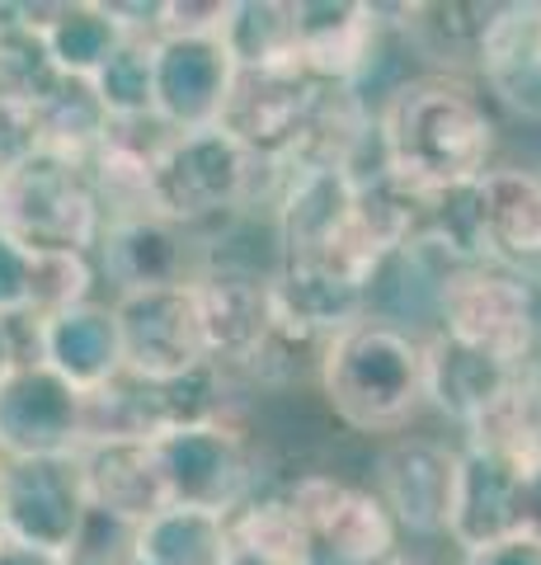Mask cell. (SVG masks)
<instances>
[{"label": "cell", "instance_id": "6da1fadb", "mask_svg": "<svg viewBox=\"0 0 541 565\" xmlns=\"http://www.w3.org/2000/svg\"><path fill=\"white\" fill-rule=\"evenodd\" d=\"M372 128L381 166L414 199L476 184L495 166V118L462 76L424 71L396 81Z\"/></svg>", "mask_w": 541, "mask_h": 565}, {"label": "cell", "instance_id": "7a4b0ae2", "mask_svg": "<svg viewBox=\"0 0 541 565\" xmlns=\"http://www.w3.org/2000/svg\"><path fill=\"white\" fill-rule=\"evenodd\" d=\"M316 386L344 429L400 434L424 405V340L387 316H363L321 344Z\"/></svg>", "mask_w": 541, "mask_h": 565}, {"label": "cell", "instance_id": "3957f363", "mask_svg": "<svg viewBox=\"0 0 541 565\" xmlns=\"http://www.w3.org/2000/svg\"><path fill=\"white\" fill-rule=\"evenodd\" d=\"M0 232L29 255H95L104 203L90 161L33 151L24 166L0 174Z\"/></svg>", "mask_w": 541, "mask_h": 565}, {"label": "cell", "instance_id": "277c9868", "mask_svg": "<svg viewBox=\"0 0 541 565\" xmlns=\"http://www.w3.org/2000/svg\"><path fill=\"white\" fill-rule=\"evenodd\" d=\"M264 174L269 180H283V170L246 156L221 128L174 132L165 141L161 161H155V170H151L155 217L174 222L180 232L240 217V212L255 207L269 193Z\"/></svg>", "mask_w": 541, "mask_h": 565}, {"label": "cell", "instance_id": "5b68a950", "mask_svg": "<svg viewBox=\"0 0 541 565\" xmlns=\"http://www.w3.org/2000/svg\"><path fill=\"white\" fill-rule=\"evenodd\" d=\"M439 334L509 367H532L541 349V278L509 264H470L433 292Z\"/></svg>", "mask_w": 541, "mask_h": 565}, {"label": "cell", "instance_id": "8992f818", "mask_svg": "<svg viewBox=\"0 0 541 565\" xmlns=\"http://www.w3.org/2000/svg\"><path fill=\"white\" fill-rule=\"evenodd\" d=\"M283 486L302 519V565H400V527L377 490L335 471H302Z\"/></svg>", "mask_w": 541, "mask_h": 565}, {"label": "cell", "instance_id": "52a82bcc", "mask_svg": "<svg viewBox=\"0 0 541 565\" xmlns=\"http://www.w3.org/2000/svg\"><path fill=\"white\" fill-rule=\"evenodd\" d=\"M198 307V330L207 344V363L217 373H246L264 363L269 344L278 340V302H273V269L246 259H198L188 278Z\"/></svg>", "mask_w": 541, "mask_h": 565}, {"label": "cell", "instance_id": "ba28073f", "mask_svg": "<svg viewBox=\"0 0 541 565\" xmlns=\"http://www.w3.org/2000/svg\"><path fill=\"white\" fill-rule=\"evenodd\" d=\"M151 444H155V462H161V476H165L170 504L231 519L259 490L255 448L246 429L231 419L174 424V429L155 434Z\"/></svg>", "mask_w": 541, "mask_h": 565}, {"label": "cell", "instance_id": "9c48e42d", "mask_svg": "<svg viewBox=\"0 0 541 565\" xmlns=\"http://www.w3.org/2000/svg\"><path fill=\"white\" fill-rule=\"evenodd\" d=\"M316 99H321V81H311L302 66L236 71L217 128L246 156L288 174L296 151H302Z\"/></svg>", "mask_w": 541, "mask_h": 565}, {"label": "cell", "instance_id": "30bf717a", "mask_svg": "<svg viewBox=\"0 0 541 565\" xmlns=\"http://www.w3.org/2000/svg\"><path fill=\"white\" fill-rule=\"evenodd\" d=\"M90 514L76 457H29L0 471V533L47 556H72Z\"/></svg>", "mask_w": 541, "mask_h": 565}, {"label": "cell", "instance_id": "8fae6325", "mask_svg": "<svg viewBox=\"0 0 541 565\" xmlns=\"http://www.w3.org/2000/svg\"><path fill=\"white\" fill-rule=\"evenodd\" d=\"M118 344H123V373L137 382H180L207 367V344L198 330V307L188 282L180 288H151L113 297Z\"/></svg>", "mask_w": 541, "mask_h": 565}, {"label": "cell", "instance_id": "7c38bea8", "mask_svg": "<svg viewBox=\"0 0 541 565\" xmlns=\"http://www.w3.org/2000/svg\"><path fill=\"white\" fill-rule=\"evenodd\" d=\"M85 448V396L43 363H20L0 382V462L76 457Z\"/></svg>", "mask_w": 541, "mask_h": 565}, {"label": "cell", "instance_id": "4fadbf2b", "mask_svg": "<svg viewBox=\"0 0 541 565\" xmlns=\"http://www.w3.org/2000/svg\"><path fill=\"white\" fill-rule=\"evenodd\" d=\"M452 481H457V448L424 434H396L377 452V500L387 504L400 537H447Z\"/></svg>", "mask_w": 541, "mask_h": 565}, {"label": "cell", "instance_id": "5bb4252c", "mask_svg": "<svg viewBox=\"0 0 541 565\" xmlns=\"http://www.w3.org/2000/svg\"><path fill=\"white\" fill-rule=\"evenodd\" d=\"M90 259L95 274L113 288V297L180 288L198 269L194 250H188V232H180L165 217H151V212H142V217H109Z\"/></svg>", "mask_w": 541, "mask_h": 565}, {"label": "cell", "instance_id": "9a60e30c", "mask_svg": "<svg viewBox=\"0 0 541 565\" xmlns=\"http://www.w3.org/2000/svg\"><path fill=\"white\" fill-rule=\"evenodd\" d=\"M296 14V66L311 81L354 85L381 47V10L368 0H292Z\"/></svg>", "mask_w": 541, "mask_h": 565}, {"label": "cell", "instance_id": "2e32d148", "mask_svg": "<svg viewBox=\"0 0 541 565\" xmlns=\"http://www.w3.org/2000/svg\"><path fill=\"white\" fill-rule=\"evenodd\" d=\"M236 81L221 39H155V118L170 132L217 128Z\"/></svg>", "mask_w": 541, "mask_h": 565}, {"label": "cell", "instance_id": "e0dca14e", "mask_svg": "<svg viewBox=\"0 0 541 565\" xmlns=\"http://www.w3.org/2000/svg\"><path fill=\"white\" fill-rule=\"evenodd\" d=\"M522 373L528 367H509L490 353L447 340L439 330L424 340V405H433L466 434H476L499 411Z\"/></svg>", "mask_w": 541, "mask_h": 565}, {"label": "cell", "instance_id": "ac0fdd59", "mask_svg": "<svg viewBox=\"0 0 541 565\" xmlns=\"http://www.w3.org/2000/svg\"><path fill=\"white\" fill-rule=\"evenodd\" d=\"M33 363L52 367L80 396L123 377V344L109 302H80L72 311L33 321Z\"/></svg>", "mask_w": 541, "mask_h": 565}, {"label": "cell", "instance_id": "d6986e66", "mask_svg": "<svg viewBox=\"0 0 541 565\" xmlns=\"http://www.w3.org/2000/svg\"><path fill=\"white\" fill-rule=\"evenodd\" d=\"M76 462H80L85 500L99 514L142 527L161 509H170V490L151 438H99V444H85L76 452Z\"/></svg>", "mask_w": 541, "mask_h": 565}, {"label": "cell", "instance_id": "ffe728a7", "mask_svg": "<svg viewBox=\"0 0 541 565\" xmlns=\"http://www.w3.org/2000/svg\"><path fill=\"white\" fill-rule=\"evenodd\" d=\"M518 462H522V457L485 448V444L457 448V481H452L447 537L462 546V556L513 537Z\"/></svg>", "mask_w": 541, "mask_h": 565}, {"label": "cell", "instance_id": "44dd1931", "mask_svg": "<svg viewBox=\"0 0 541 565\" xmlns=\"http://www.w3.org/2000/svg\"><path fill=\"white\" fill-rule=\"evenodd\" d=\"M20 24L33 29L47 47L57 76L95 81L99 66L113 57L128 29L113 20L109 0H57V6H20Z\"/></svg>", "mask_w": 541, "mask_h": 565}, {"label": "cell", "instance_id": "7402d4cb", "mask_svg": "<svg viewBox=\"0 0 541 565\" xmlns=\"http://www.w3.org/2000/svg\"><path fill=\"white\" fill-rule=\"evenodd\" d=\"M480 212L490 259L532 274L541 264V170L490 166L480 174Z\"/></svg>", "mask_w": 541, "mask_h": 565}, {"label": "cell", "instance_id": "603a6c76", "mask_svg": "<svg viewBox=\"0 0 541 565\" xmlns=\"http://www.w3.org/2000/svg\"><path fill=\"white\" fill-rule=\"evenodd\" d=\"M476 71L504 109L541 122V43H537V6H499Z\"/></svg>", "mask_w": 541, "mask_h": 565}, {"label": "cell", "instance_id": "cb8c5ba5", "mask_svg": "<svg viewBox=\"0 0 541 565\" xmlns=\"http://www.w3.org/2000/svg\"><path fill=\"white\" fill-rule=\"evenodd\" d=\"M499 6L485 0H424V6H400L396 29L439 76H457L462 66H476L485 33H490Z\"/></svg>", "mask_w": 541, "mask_h": 565}, {"label": "cell", "instance_id": "d4e9b609", "mask_svg": "<svg viewBox=\"0 0 541 565\" xmlns=\"http://www.w3.org/2000/svg\"><path fill=\"white\" fill-rule=\"evenodd\" d=\"M137 561L147 565H236L231 527L221 514L170 504L137 527Z\"/></svg>", "mask_w": 541, "mask_h": 565}, {"label": "cell", "instance_id": "484cf974", "mask_svg": "<svg viewBox=\"0 0 541 565\" xmlns=\"http://www.w3.org/2000/svg\"><path fill=\"white\" fill-rule=\"evenodd\" d=\"M221 47L236 71L296 66V14L292 0H231L221 24Z\"/></svg>", "mask_w": 541, "mask_h": 565}, {"label": "cell", "instance_id": "4316f807", "mask_svg": "<svg viewBox=\"0 0 541 565\" xmlns=\"http://www.w3.org/2000/svg\"><path fill=\"white\" fill-rule=\"evenodd\" d=\"M236 565H302V519L288 486H259L231 519Z\"/></svg>", "mask_w": 541, "mask_h": 565}, {"label": "cell", "instance_id": "83f0119b", "mask_svg": "<svg viewBox=\"0 0 541 565\" xmlns=\"http://www.w3.org/2000/svg\"><path fill=\"white\" fill-rule=\"evenodd\" d=\"M39 137H43V151H57V156H72V161H90L95 147L104 141V128H109V114L104 104L95 99L90 81H57L39 109Z\"/></svg>", "mask_w": 541, "mask_h": 565}, {"label": "cell", "instance_id": "f1b7e54d", "mask_svg": "<svg viewBox=\"0 0 541 565\" xmlns=\"http://www.w3.org/2000/svg\"><path fill=\"white\" fill-rule=\"evenodd\" d=\"M90 90L109 118H151L155 114V39L128 33L113 57L99 66Z\"/></svg>", "mask_w": 541, "mask_h": 565}, {"label": "cell", "instance_id": "f546056e", "mask_svg": "<svg viewBox=\"0 0 541 565\" xmlns=\"http://www.w3.org/2000/svg\"><path fill=\"white\" fill-rule=\"evenodd\" d=\"M57 66H52L43 39L14 20L0 33V104H20V109H39V104L57 90Z\"/></svg>", "mask_w": 541, "mask_h": 565}, {"label": "cell", "instance_id": "4dcf8cb0", "mask_svg": "<svg viewBox=\"0 0 541 565\" xmlns=\"http://www.w3.org/2000/svg\"><path fill=\"white\" fill-rule=\"evenodd\" d=\"M95 259L90 255H33V292H29V321L72 311L80 302H95Z\"/></svg>", "mask_w": 541, "mask_h": 565}, {"label": "cell", "instance_id": "1f68e13d", "mask_svg": "<svg viewBox=\"0 0 541 565\" xmlns=\"http://www.w3.org/2000/svg\"><path fill=\"white\" fill-rule=\"evenodd\" d=\"M231 0H155L151 39H221Z\"/></svg>", "mask_w": 541, "mask_h": 565}, {"label": "cell", "instance_id": "d6a6232c", "mask_svg": "<svg viewBox=\"0 0 541 565\" xmlns=\"http://www.w3.org/2000/svg\"><path fill=\"white\" fill-rule=\"evenodd\" d=\"M29 292H33V255L0 232V321L29 316Z\"/></svg>", "mask_w": 541, "mask_h": 565}, {"label": "cell", "instance_id": "836d02e7", "mask_svg": "<svg viewBox=\"0 0 541 565\" xmlns=\"http://www.w3.org/2000/svg\"><path fill=\"white\" fill-rule=\"evenodd\" d=\"M33 151H43L39 137V114L20 109V104H0V174L24 166Z\"/></svg>", "mask_w": 541, "mask_h": 565}, {"label": "cell", "instance_id": "e575fe53", "mask_svg": "<svg viewBox=\"0 0 541 565\" xmlns=\"http://www.w3.org/2000/svg\"><path fill=\"white\" fill-rule=\"evenodd\" d=\"M513 537L541 546V452L518 462V490H513Z\"/></svg>", "mask_w": 541, "mask_h": 565}, {"label": "cell", "instance_id": "d590c367", "mask_svg": "<svg viewBox=\"0 0 541 565\" xmlns=\"http://www.w3.org/2000/svg\"><path fill=\"white\" fill-rule=\"evenodd\" d=\"M20 363H33V321H0V382H6Z\"/></svg>", "mask_w": 541, "mask_h": 565}, {"label": "cell", "instance_id": "8d00e7d4", "mask_svg": "<svg viewBox=\"0 0 541 565\" xmlns=\"http://www.w3.org/2000/svg\"><path fill=\"white\" fill-rule=\"evenodd\" d=\"M462 565H541V546L532 542H495V546H480V552H466Z\"/></svg>", "mask_w": 541, "mask_h": 565}, {"label": "cell", "instance_id": "74e56055", "mask_svg": "<svg viewBox=\"0 0 541 565\" xmlns=\"http://www.w3.org/2000/svg\"><path fill=\"white\" fill-rule=\"evenodd\" d=\"M0 565H66L62 556H47V552H33V546H20L10 537H0Z\"/></svg>", "mask_w": 541, "mask_h": 565}, {"label": "cell", "instance_id": "f35d334b", "mask_svg": "<svg viewBox=\"0 0 541 565\" xmlns=\"http://www.w3.org/2000/svg\"><path fill=\"white\" fill-rule=\"evenodd\" d=\"M14 20H20V6H0V33H6Z\"/></svg>", "mask_w": 541, "mask_h": 565}, {"label": "cell", "instance_id": "ab89813d", "mask_svg": "<svg viewBox=\"0 0 541 565\" xmlns=\"http://www.w3.org/2000/svg\"><path fill=\"white\" fill-rule=\"evenodd\" d=\"M400 565H429V561H410V556H400Z\"/></svg>", "mask_w": 541, "mask_h": 565}, {"label": "cell", "instance_id": "60d3db41", "mask_svg": "<svg viewBox=\"0 0 541 565\" xmlns=\"http://www.w3.org/2000/svg\"><path fill=\"white\" fill-rule=\"evenodd\" d=\"M132 565H147V561H132Z\"/></svg>", "mask_w": 541, "mask_h": 565}, {"label": "cell", "instance_id": "b9f144b4", "mask_svg": "<svg viewBox=\"0 0 541 565\" xmlns=\"http://www.w3.org/2000/svg\"><path fill=\"white\" fill-rule=\"evenodd\" d=\"M0 471H6V462H0Z\"/></svg>", "mask_w": 541, "mask_h": 565}, {"label": "cell", "instance_id": "7bdbcfd3", "mask_svg": "<svg viewBox=\"0 0 541 565\" xmlns=\"http://www.w3.org/2000/svg\"><path fill=\"white\" fill-rule=\"evenodd\" d=\"M0 537H6V533H0Z\"/></svg>", "mask_w": 541, "mask_h": 565}, {"label": "cell", "instance_id": "ee69618b", "mask_svg": "<svg viewBox=\"0 0 541 565\" xmlns=\"http://www.w3.org/2000/svg\"><path fill=\"white\" fill-rule=\"evenodd\" d=\"M537 367H541V363H537Z\"/></svg>", "mask_w": 541, "mask_h": 565}]
</instances>
